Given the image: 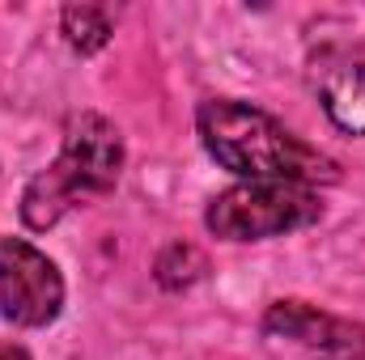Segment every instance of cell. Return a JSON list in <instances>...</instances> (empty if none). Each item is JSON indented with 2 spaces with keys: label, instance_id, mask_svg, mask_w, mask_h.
<instances>
[{
  "label": "cell",
  "instance_id": "9",
  "mask_svg": "<svg viewBox=\"0 0 365 360\" xmlns=\"http://www.w3.org/2000/svg\"><path fill=\"white\" fill-rule=\"evenodd\" d=\"M0 360H30V352L17 348V344H4V348H0Z\"/></svg>",
  "mask_w": 365,
  "mask_h": 360
},
{
  "label": "cell",
  "instance_id": "5",
  "mask_svg": "<svg viewBox=\"0 0 365 360\" xmlns=\"http://www.w3.org/2000/svg\"><path fill=\"white\" fill-rule=\"evenodd\" d=\"M264 331L319 360H365V322L336 318L310 301H272L264 314Z\"/></svg>",
  "mask_w": 365,
  "mask_h": 360
},
{
  "label": "cell",
  "instance_id": "8",
  "mask_svg": "<svg viewBox=\"0 0 365 360\" xmlns=\"http://www.w3.org/2000/svg\"><path fill=\"white\" fill-rule=\"evenodd\" d=\"M204 271H208V259H204L191 242H175V246H166V250L158 255L153 280H158L166 292H179V288H191L195 280H204Z\"/></svg>",
  "mask_w": 365,
  "mask_h": 360
},
{
  "label": "cell",
  "instance_id": "3",
  "mask_svg": "<svg viewBox=\"0 0 365 360\" xmlns=\"http://www.w3.org/2000/svg\"><path fill=\"white\" fill-rule=\"evenodd\" d=\"M319 216H323V199L314 186L238 182L208 203L204 225H208V233H217L225 242H264V238H280V233H297V229L314 225Z\"/></svg>",
  "mask_w": 365,
  "mask_h": 360
},
{
  "label": "cell",
  "instance_id": "6",
  "mask_svg": "<svg viewBox=\"0 0 365 360\" xmlns=\"http://www.w3.org/2000/svg\"><path fill=\"white\" fill-rule=\"evenodd\" d=\"M323 110L327 119L349 132V136H365V64H340L323 77Z\"/></svg>",
  "mask_w": 365,
  "mask_h": 360
},
{
  "label": "cell",
  "instance_id": "4",
  "mask_svg": "<svg viewBox=\"0 0 365 360\" xmlns=\"http://www.w3.org/2000/svg\"><path fill=\"white\" fill-rule=\"evenodd\" d=\"M64 309V275L26 238H0V314L13 327H47Z\"/></svg>",
  "mask_w": 365,
  "mask_h": 360
},
{
  "label": "cell",
  "instance_id": "2",
  "mask_svg": "<svg viewBox=\"0 0 365 360\" xmlns=\"http://www.w3.org/2000/svg\"><path fill=\"white\" fill-rule=\"evenodd\" d=\"M119 174H123V136H119V127L98 110L73 115L68 127H64V144H60L56 162L47 170H38L21 191L26 229L43 233L51 225H60L68 212L98 203L102 195L115 191Z\"/></svg>",
  "mask_w": 365,
  "mask_h": 360
},
{
  "label": "cell",
  "instance_id": "7",
  "mask_svg": "<svg viewBox=\"0 0 365 360\" xmlns=\"http://www.w3.org/2000/svg\"><path fill=\"white\" fill-rule=\"evenodd\" d=\"M60 26H64V38L73 51L93 55L110 43V13L98 9V4H68L60 13Z\"/></svg>",
  "mask_w": 365,
  "mask_h": 360
},
{
  "label": "cell",
  "instance_id": "1",
  "mask_svg": "<svg viewBox=\"0 0 365 360\" xmlns=\"http://www.w3.org/2000/svg\"><path fill=\"white\" fill-rule=\"evenodd\" d=\"M195 127H200L208 157L217 166H225L230 174H238L242 182L314 186V182L340 179V170L327 153H319L314 144L293 136L280 119H272L268 110H259L251 102L208 97L195 110Z\"/></svg>",
  "mask_w": 365,
  "mask_h": 360
}]
</instances>
